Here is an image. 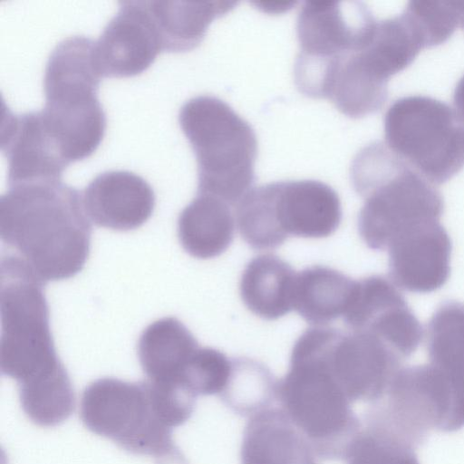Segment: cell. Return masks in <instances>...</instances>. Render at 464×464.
I'll return each mask as SVG.
<instances>
[{
    "instance_id": "cell-1",
    "label": "cell",
    "mask_w": 464,
    "mask_h": 464,
    "mask_svg": "<svg viewBox=\"0 0 464 464\" xmlns=\"http://www.w3.org/2000/svg\"><path fill=\"white\" fill-rule=\"evenodd\" d=\"M2 255L43 283L73 277L91 250L92 225L81 192L61 181L9 187L0 198Z\"/></svg>"
},
{
    "instance_id": "cell-2",
    "label": "cell",
    "mask_w": 464,
    "mask_h": 464,
    "mask_svg": "<svg viewBox=\"0 0 464 464\" xmlns=\"http://www.w3.org/2000/svg\"><path fill=\"white\" fill-rule=\"evenodd\" d=\"M331 327L314 326L295 341L289 368L278 381L277 401L314 454L344 459L362 420L336 381L327 359Z\"/></svg>"
},
{
    "instance_id": "cell-3",
    "label": "cell",
    "mask_w": 464,
    "mask_h": 464,
    "mask_svg": "<svg viewBox=\"0 0 464 464\" xmlns=\"http://www.w3.org/2000/svg\"><path fill=\"white\" fill-rule=\"evenodd\" d=\"M355 191L364 198L358 231L368 247L384 250L398 236L421 224L440 221V191L396 155L385 142L363 147L351 166Z\"/></svg>"
},
{
    "instance_id": "cell-4",
    "label": "cell",
    "mask_w": 464,
    "mask_h": 464,
    "mask_svg": "<svg viewBox=\"0 0 464 464\" xmlns=\"http://www.w3.org/2000/svg\"><path fill=\"white\" fill-rule=\"evenodd\" d=\"M94 43L84 35L64 38L53 49L44 68L42 117L69 164L92 155L105 134Z\"/></svg>"
},
{
    "instance_id": "cell-5",
    "label": "cell",
    "mask_w": 464,
    "mask_h": 464,
    "mask_svg": "<svg viewBox=\"0 0 464 464\" xmlns=\"http://www.w3.org/2000/svg\"><path fill=\"white\" fill-rule=\"evenodd\" d=\"M179 123L196 158L197 193L237 206L256 180L258 144L252 126L212 95L188 100Z\"/></svg>"
},
{
    "instance_id": "cell-6",
    "label": "cell",
    "mask_w": 464,
    "mask_h": 464,
    "mask_svg": "<svg viewBox=\"0 0 464 464\" xmlns=\"http://www.w3.org/2000/svg\"><path fill=\"white\" fill-rule=\"evenodd\" d=\"M1 372L18 385L63 367L50 327L44 283L20 260L2 255L0 267Z\"/></svg>"
},
{
    "instance_id": "cell-7",
    "label": "cell",
    "mask_w": 464,
    "mask_h": 464,
    "mask_svg": "<svg viewBox=\"0 0 464 464\" xmlns=\"http://www.w3.org/2000/svg\"><path fill=\"white\" fill-rule=\"evenodd\" d=\"M362 422L420 446L430 430L464 427V376L433 364L401 368L384 395L368 405Z\"/></svg>"
},
{
    "instance_id": "cell-8",
    "label": "cell",
    "mask_w": 464,
    "mask_h": 464,
    "mask_svg": "<svg viewBox=\"0 0 464 464\" xmlns=\"http://www.w3.org/2000/svg\"><path fill=\"white\" fill-rule=\"evenodd\" d=\"M386 145L432 184L464 167V121L447 103L424 95L397 99L383 121Z\"/></svg>"
},
{
    "instance_id": "cell-9",
    "label": "cell",
    "mask_w": 464,
    "mask_h": 464,
    "mask_svg": "<svg viewBox=\"0 0 464 464\" xmlns=\"http://www.w3.org/2000/svg\"><path fill=\"white\" fill-rule=\"evenodd\" d=\"M80 418L90 431L132 454L162 458L178 450L173 430L160 415L147 380H95L82 394Z\"/></svg>"
},
{
    "instance_id": "cell-10",
    "label": "cell",
    "mask_w": 464,
    "mask_h": 464,
    "mask_svg": "<svg viewBox=\"0 0 464 464\" xmlns=\"http://www.w3.org/2000/svg\"><path fill=\"white\" fill-rule=\"evenodd\" d=\"M375 23L371 10L360 1L304 2L296 21L300 50L295 63V77L314 74L362 49Z\"/></svg>"
},
{
    "instance_id": "cell-11",
    "label": "cell",
    "mask_w": 464,
    "mask_h": 464,
    "mask_svg": "<svg viewBox=\"0 0 464 464\" xmlns=\"http://www.w3.org/2000/svg\"><path fill=\"white\" fill-rule=\"evenodd\" d=\"M327 357L334 376L353 404H371L380 400L401 369L402 360L372 333L336 328Z\"/></svg>"
},
{
    "instance_id": "cell-12",
    "label": "cell",
    "mask_w": 464,
    "mask_h": 464,
    "mask_svg": "<svg viewBox=\"0 0 464 464\" xmlns=\"http://www.w3.org/2000/svg\"><path fill=\"white\" fill-rule=\"evenodd\" d=\"M163 52L147 1H121L119 10L94 43L102 77H132L146 71Z\"/></svg>"
},
{
    "instance_id": "cell-13",
    "label": "cell",
    "mask_w": 464,
    "mask_h": 464,
    "mask_svg": "<svg viewBox=\"0 0 464 464\" xmlns=\"http://www.w3.org/2000/svg\"><path fill=\"white\" fill-rule=\"evenodd\" d=\"M1 150L7 160L9 187L61 181L69 163L48 131L41 111L4 116Z\"/></svg>"
},
{
    "instance_id": "cell-14",
    "label": "cell",
    "mask_w": 464,
    "mask_h": 464,
    "mask_svg": "<svg viewBox=\"0 0 464 464\" xmlns=\"http://www.w3.org/2000/svg\"><path fill=\"white\" fill-rule=\"evenodd\" d=\"M451 249L450 237L440 221L403 232L388 246L392 282L412 293L441 288L450 275Z\"/></svg>"
},
{
    "instance_id": "cell-15",
    "label": "cell",
    "mask_w": 464,
    "mask_h": 464,
    "mask_svg": "<svg viewBox=\"0 0 464 464\" xmlns=\"http://www.w3.org/2000/svg\"><path fill=\"white\" fill-rule=\"evenodd\" d=\"M279 227L287 236L323 238L331 236L342 220L336 191L314 179L267 183Z\"/></svg>"
},
{
    "instance_id": "cell-16",
    "label": "cell",
    "mask_w": 464,
    "mask_h": 464,
    "mask_svg": "<svg viewBox=\"0 0 464 464\" xmlns=\"http://www.w3.org/2000/svg\"><path fill=\"white\" fill-rule=\"evenodd\" d=\"M82 198L92 223L116 231L142 226L151 217L156 202L151 186L128 170L100 173L86 186Z\"/></svg>"
},
{
    "instance_id": "cell-17",
    "label": "cell",
    "mask_w": 464,
    "mask_h": 464,
    "mask_svg": "<svg viewBox=\"0 0 464 464\" xmlns=\"http://www.w3.org/2000/svg\"><path fill=\"white\" fill-rule=\"evenodd\" d=\"M198 347L194 335L179 319L164 317L143 330L137 354L149 382L196 397L186 389L184 374Z\"/></svg>"
},
{
    "instance_id": "cell-18",
    "label": "cell",
    "mask_w": 464,
    "mask_h": 464,
    "mask_svg": "<svg viewBox=\"0 0 464 464\" xmlns=\"http://www.w3.org/2000/svg\"><path fill=\"white\" fill-rule=\"evenodd\" d=\"M309 441L280 407L248 417L240 464H318Z\"/></svg>"
},
{
    "instance_id": "cell-19",
    "label": "cell",
    "mask_w": 464,
    "mask_h": 464,
    "mask_svg": "<svg viewBox=\"0 0 464 464\" xmlns=\"http://www.w3.org/2000/svg\"><path fill=\"white\" fill-rule=\"evenodd\" d=\"M296 273L273 254L259 255L245 267L239 284L244 304L256 315L276 320L294 310Z\"/></svg>"
},
{
    "instance_id": "cell-20",
    "label": "cell",
    "mask_w": 464,
    "mask_h": 464,
    "mask_svg": "<svg viewBox=\"0 0 464 464\" xmlns=\"http://www.w3.org/2000/svg\"><path fill=\"white\" fill-rule=\"evenodd\" d=\"M230 207L219 198L197 193L182 209L178 218V237L188 255L209 259L230 246L235 234Z\"/></svg>"
},
{
    "instance_id": "cell-21",
    "label": "cell",
    "mask_w": 464,
    "mask_h": 464,
    "mask_svg": "<svg viewBox=\"0 0 464 464\" xmlns=\"http://www.w3.org/2000/svg\"><path fill=\"white\" fill-rule=\"evenodd\" d=\"M162 41L163 52L197 47L209 24L237 6V1H147Z\"/></svg>"
},
{
    "instance_id": "cell-22",
    "label": "cell",
    "mask_w": 464,
    "mask_h": 464,
    "mask_svg": "<svg viewBox=\"0 0 464 464\" xmlns=\"http://www.w3.org/2000/svg\"><path fill=\"white\" fill-rule=\"evenodd\" d=\"M355 280L334 268L312 266L296 275L294 310L307 323L325 326L343 316Z\"/></svg>"
},
{
    "instance_id": "cell-23",
    "label": "cell",
    "mask_w": 464,
    "mask_h": 464,
    "mask_svg": "<svg viewBox=\"0 0 464 464\" xmlns=\"http://www.w3.org/2000/svg\"><path fill=\"white\" fill-rule=\"evenodd\" d=\"M278 381L264 363L233 358L227 385L219 398L235 413L250 417L277 401Z\"/></svg>"
},
{
    "instance_id": "cell-24",
    "label": "cell",
    "mask_w": 464,
    "mask_h": 464,
    "mask_svg": "<svg viewBox=\"0 0 464 464\" xmlns=\"http://www.w3.org/2000/svg\"><path fill=\"white\" fill-rule=\"evenodd\" d=\"M431 364L464 376V304L448 301L432 314L427 329Z\"/></svg>"
},
{
    "instance_id": "cell-25",
    "label": "cell",
    "mask_w": 464,
    "mask_h": 464,
    "mask_svg": "<svg viewBox=\"0 0 464 464\" xmlns=\"http://www.w3.org/2000/svg\"><path fill=\"white\" fill-rule=\"evenodd\" d=\"M236 220L241 237L255 250L277 248L288 238L276 220L267 184L253 188L237 204Z\"/></svg>"
},
{
    "instance_id": "cell-26",
    "label": "cell",
    "mask_w": 464,
    "mask_h": 464,
    "mask_svg": "<svg viewBox=\"0 0 464 464\" xmlns=\"http://www.w3.org/2000/svg\"><path fill=\"white\" fill-rule=\"evenodd\" d=\"M404 303L394 283L382 276H370L355 280L343 319L349 331L365 332L383 314Z\"/></svg>"
},
{
    "instance_id": "cell-27",
    "label": "cell",
    "mask_w": 464,
    "mask_h": 464,
    "mask_svg": "<svg viewBox=\"0 0 464 464\" xmlns=\"http://www.w3.org/2000/svg\"><path fill=\"white\" fill-rule=\"evenodd\" d=\"M346 464H420L414 448L391 433L362 422Z\"/></svg>"
},
{
    "instance_id": "cell-28",
    "label": "cell",
    "mask_w": 464,
    "mask_h": 464,
    "mask_svg": "<svg viewBox=\"0 0 464 464\" xmlns=\"http://www.w3.org/2000/svg\"><path fill=\"white\" fill-rule=\"evenodd\" d=\"M232 371V359L219 350L198 347L184 374L185 387L197 398L220 395L226 389Z\"/></svg>"
},
{
    "instance_id": "cell-29",
    "label": "cell",
    "mask_w": 464,
    "mask_h": 464,
    "mask_svg": "<svg viewBox=\"0 0 464 464\" xmlns=\"http://www.w3.org/2000/svg\"><path fill=\"white\" fill-rule=\"evenodd\" d=\"M420 30L427 47L446 42L459 25L455 1H410L404 9Z\"/></svg>"
},
{
    "instance_id": "cell-30",
    "label": "cell",
    "mask_w": 464,
    "mask_h": 464,
    "mask_svg": "<svg viewBox=\"0 0 464 464\" xmlns=\"http://www.w3.org/2000/svg\"><path fill=\"white\" fill-rule=\"evenodd\" d=\"M453 102L457 113L464 121V75L458 82L454 92Z\"/></svg>"
},
{
    "instance_id": "cell-31",
    "label": "cell",
    "mask_w": 464,
    "mask_h": 464,
    "mask_svg": "<svg viewBox=\"0 0 464 464\" xmlns=\"http://www.w3.org/2000/svg\"><path fill=\"white\" fill-rule=\"evenodd\" d=\"M459 14V24L464 29V1H455Z\"/></svg>"
}]
</instances>
